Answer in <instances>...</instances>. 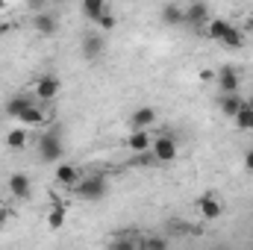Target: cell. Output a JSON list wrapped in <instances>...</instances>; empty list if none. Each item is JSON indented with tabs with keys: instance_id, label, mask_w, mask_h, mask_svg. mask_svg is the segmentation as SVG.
<instances>
[{
	"instance_id": "cell-22",
	"label": "cell",
	"mask_w": 253,
	"mask_h": 250,
	"mask_svg": "<svg viewBox=\"0 0 253 250\" xmlns=\"http://www.w3.org/2000/svg\"><path fill=\"white\" fill-rule=\"evenodd\" d=\"M47 227H50V230H62L65 227V206L62 203H56V206L50 209V215H47Z\"/></svg>"
},
{
	"instance_id": "cell-17",
	"label": "cell",
	"mask_w": 253,
	"mask_h": 250,
	"mask_svg": "<svg viewBox=\"0 0 253 250\" xmlns=\"http://www.w3.org/2000/svg\"><path fill=\"white\" fill-rule=\"evenodd\" d=\"M18 121H21L24 126H42V121H44V112H42V106L30 103V106L18 115Z\"/></svg>"
},
{
	"instance_id": "cell-10",
	"label": "cell",
	"mask_w": 253,
	"mask_h": 250,
	"mask_svg": "<svg viewBox=\"0 0 253 250\" xmlns=\"http://www.w3.org/2000/svg\"><path fill=\"white\" fill-rule=\"evenodd\" d=\"M218 91L221 94H230V91H239V85H242V80H239V71L236 68H230V65H224L221 71H218Z\"/></svg>"
},
{
	"instance_id": "cell-26",
	"label": "cell",
	"mask_w": 253,
	"mask_h": 250,
	"mask_svg": "<svg viewBox=\"0 0 253 250\" xmlns=\"http://www.w3.org/2000/svg\"><path fill=\"white\" fill-rule=\"evenodd\" d=\"M245 168L253 174V150H248V153H245Z\"/></svg>"
},
{
	"instance_id": "cell-2",
	"label": "cell",
	"mask_w": 253,
	"mask_h": 250,
	"mask_svg": "<svg viewBox=\"0 0 253 250\" xmlns=\"http://www.w3.org/2000/svg\"><path fill=\"white\" fill-rule=\"evenodd\" d=\"M62 153H65V147H62L59 132H56V129L42 132V138H39V156H42V162L53 165V162H59V159H62Z\"/></svg>"
},
{
	"instance_id": "cell-8",
	"label": "cell",
	"mask_w": 253,
	"mask_h": 250,
	"mask_svg": "<svg viewBox=\"0 0 253 250\" xmlns=\"http://www.w3.org/2000/svg\"><path fill=\"white\" fill-rule=\"evenodd\" d=\"M33 30L39 33V36H56V30H59V18L56 15H50L47 9L44 12H33Z\"/></svg>"
},
{
	"instance_id": "cell-5",
	"label": "cell",
	"mask_w": 253,
	"mask_h": 250,
	"mask_svg": "<svg viewBox=\"0 0 253 250\" xmlns=\"http://www.w3.org/2000/svg\"><path fill=\"white\" fill-rule=\"evenodd\" d=\"M194 206H197V212H200V218H203V221H218V218L224 215V200H221L215 191L200 194V197L194 200Z\"/></svg>"
},
{
	"instance_id": "cell-20",
	"label": "cell",
	"mask_w": 253,
	"mask_h": 250,
	"mask_svg": "<svg viewBox=\"0 0 253 250\" xmlns=\"http://www.w3.org/2000/svg\"><path fill=\"white\" fill-rule=\"evenodd\" d=\"M30 103H33V100H30L27 94H15V97H9V100H6V115H9V118H18Z\"/></svg>"
},
{
	"instance_id": "cell-11",
	"label": "cell",
	"mask_w": 253,
	"mask_h": 250,
	"mask_svg": "<svg viewBox=\"0 0 253 250\" xmlns=\"http://www.w3.org/2000/svg\"><path fill=\"white\" fill-rule=\"evenodd\" d=\"M153 124H156V109H150V106L132 109V115H129V126L132 129H150Z\"/></svg>"
},
{
	"instance_id": "cell-7",
	"label": "cell",
	"mask_w": 253,
	"mask_h": 250,
	"mask_svg": "<svg viewBox=\"0 0 253 250\" xmlns=\"http://www.w3.org/2000/svg\"><path fill=\"white\" fill-rule=\"evenodd\" d=\"M80 47H83V56H85L88 62H94V59L103 56V50H106V33H85Z\"/></svg>"
},
{
	"instance_id": "cell-18",
	"label": "cell",
	"mask_w": 253,
	"mask_h": 250,
	"mask_svg": "<svg viewBox=\"0 0 253 250\" xmlns=\"http://www.w3.org/2000/svg\"><path fill=\"white\" fill-rule=\"evenodd\" d=\"M80 6H83V15H85L88 21H97V18H100L103 12H109L106 0H83Z\"/></svg>"
},
{
	"instance_id": "cell-31",
	"label": "cell",
	"mask_w": 253,
	"mask_h": 250,
	"mask_svg": "<svg viewBox=\"0 0 253 250\" xmlns=\"http://www.w3.org/2000/svg\"><path fill=\"white\" fill-rule=\"evenodd\" d=\"M251 103H253V100H251Z\"/></svg>"
},
{
	"instance_id": "cell-19",
	"label": "cell",
	"mask_w": 253,
	"mask_h": 250,
	"mask_svg": "<svg viewBox=\"0 0 253 250\" xmlns=\"http://www.w3.org/2000/svg\"><path fill=\"white\" fill-rule=\"evenodd\" d=\"M162 21L168 24V27H180V24H186V12L180 9V6H162Z\"/></svg>"
},
{
	"instance_id": "cell-12",
	"label": "cell",
	"mask_w": 253,
	"mask_h": 250,
	"mask_svg": "<svg viewBox=\"0 0 253 250\" xmlns=\"http://www.w3.org/2000/svg\"><path fill=\"white\" fill-rule=\"evenodd\" d=\"M150 129H132L129 135H126V147L132 150V153H150Z\"/></svg>"
},
{
	"instance_id": "cell-30",
	"label": "cell",
	"mask_w": 253,
	"mask_h": 250,
	"mask_svg": "<svg viewBox=\"0 0 253 250\" xmlns=\"http://www.w3.org/2000/svg\"><path fill=\"white\" fill-rule=\"evenodd\" d=\"M50 3H56V6H62V3H65V0H50Z\"/></svg>"
},
{
	"instance_id": "cell-14",
	"label": "cell",
	"mask_w": 253,
	"mask_h": 250,
	"mask_svg": "<svg viewBox=\"0 0 253 250\" xmlns=\"http://www.w3.org/2000/svg\"><path fill=\"white\" fill-rule=\"evenodd\" d=\"M242 103H245V100H242L239 91H230V94H221V97H218V106H221V112H224L227 118H236V112L242 109Z\"/></svg>"
},
{
	"instance_id": "cell-15",
	"label": "cell",
	"mask_w": 253,
	"mask_h": 250,
	"mask_svg": "<svg viewBox=\"0 0 253 250\" xmlns=\"http://www.w3.org/2000/svg\"><path fill=\"white\" fill-rule=\"evenodd\" d=\"M27 141H30V126L21 124L6 132V147L9 150H21V147H27Z\"/></svg>"
},
{
	"instance_id": "cell-23",
	"label": "cell",
	"mask_w": 253,
	"mask_h": 250,
	"mask_svg": "<svg viewBox=\"0 0 253 250\" xmlns=\"http://www.w3.org/2000/svg\"><path fill=\"white\" fill-rule=\"evenodd\" d=\"M97 27H100V33H112L115 30V15H109V12H103L97 21H94Z\"/></svg>"
},
{
	"instance_id": "cell-4",
	"label": "cell",
	"mask_w": 253,
	"mask_h": 250,
	"mask_svg": "<svg viewBox=\"0 0 253 250\" xmlns=\"http://www.w3.org/2000/svg\"><path fill=\"white\" fill-rule=\"evenodd\" d=\"M150 156H153L156 162H174V159L180 156L177 138H174V135H168V132L156 135V138L150 141Z\"/></svg>"
},
{
	"instance_id": "cell-6",
	"label": "cell",
	"mask_w": 253,
	"mask_h": 250,
	"mask_svg": "<svg viewBox=\"0 0 253 250\" xmlns=\"http://www.w3.org/2000/svg\"><path fill=\"white\" fill-rule=\"evenodd\" d=\"M33 88H36V97L39 100H56L59 91H62V83H59L56 74H44V77H39L33 83Z\"/></svg>"
},
{
	"instance_id": "cell-21",
	"label": "cell",
	"mask_w": 253,
	"mask_h": 250,
	"mask_svg": "<svg viewBox=\"0 0 253 250\" xmlns=\"http://www.w3.org/2000/svg\"><path fill=\"white\" fill-rule=\"evenodd\" d=\"M233 121L242 126V129H253V103H251V100H245V103H242V109L236 112V118H233Z\"/></svg>"
},
{
	"instance_id": "cell-1",
	"label": "cell",
	"mask_w": 253,
	"mask_h": 250,
	"mask_svg": "<svg viewBox=\"0 0 253 250\" xmlns=\"http://www.w3.org/2000/svg\"><path fill=\"white\" fill-rule=\"evenodd\" d=\"M206 33H209L212 42H218V44H224V47H233V50L245 47V33H242L236 24L224 21V18H209Z\"/></svg>"
},
{
	"instance_id": "cell-27",
	"label": "cell",
	"mask_w": 253,
	"mask_h": 250,
	"mask_svg": "<svg viewBox=\"0 0 253 250\" xmlns=\"http://www.w3.org/2000/svg\"><path fill=\"white\" fill-rule=\"evenodd\" d=\"M9 218H12V212H6V209H3V212H0V227H6V224H9Z\"/></svg>"
},
{
	"instance_id": "cell-24",
	"label": "cell",
	"mask_w": 253,
	"mask_h": 250,
	"mask_svg": "<svg viewBox=\"0 0 253 250\" xmlns=\"http://www.w3.org/2000/svg\"><path fill=\"white\" fill-rule=\"evenodd\" d=\"M141 248L162 250V248H168V239H156V236H147V239H141Z\"/></svg>"
},
{
	"instance_id": "cell-9",
	"label": "cell",
	"mask_w": 253,
	"mask_h": 250,
	"mask_svg": "<svg viewBox=\"0 0 253 250\" xmlns=\"http://www.w3.org/2000/svg\"><path fill=\"white\" fill-rule=\"evenodd\" d=\"M6 186H9V194L15 200H27L33 194V180L27 174H9V183Z\"/></svg>"
},
{
	"instance_id": "cell-25",
	"label": "cell",
	"mask_w": 253,
	"mask_h": 250,
	"mask_svg": "<svg viewBox=\"0 0 253 250\" xmlns=\"http://www.w3.org/2000/svg\"><path fill=\"white\" fill-rule=\"evenodd\" d=\"M27 6H30L33 12H44V6H47V0H27Z\"/></svg>"
},
{
	"instance_id": "cell-3",
	"label": "cell",
	"mask_w": 253,
	"mask_h": 250,
	"mask_svg": "<svg viewBox=\"0 0 253 250\" xmlns=\"http://www.w3.org/2000/svg\"><path fill=\"white\" fill-rule=\"evenodd\" d=\"M77 197L80 200H103V194L109 191L106 186V177L103 174H94V177H80V183H77Z\"/></svg>"
},
{
	"instance_id": "cell-16",
	"label": "cell",
	"mask_w": 253,
	"mask_h": 250,
	"mask_svg": "<svg viewBox=\"0 0 253 250\" xmlns=\"http://www.w3.org/2000/svg\"><path fill=\"white\" fill-rule=\"evenodd\" d=\"M56 183L59 186H77L80 183V171L74 168V165H68V162H62V165H56Z\"/></svg>"
},
{
	"instance_id": "cell-28",
	"label": "cell",
	"mask_w": 253,
	"mask_h": 250,
	"mask_svg": "<svg viewBox=\"0 0 253 250\" xmlns=\"http://www.w3.org/2000/svg\"><path fill=\"white\" fill-rule=\"evenodd\" d=\"M9 6V0H0V9H6Z\"/></svg>"
},
{
	"instance_id": "cell-29",
	"label": "cell",
	"mask_w": 253,
	"mask_h": 250,
	"mask_svg": "<svg viewBox=\"0 0 253 250\" xmlns=\"http://www.w3.org/2000/svg\"><path fill=\"white\" fill-rule=\"evenodd\" d=\"M248 30H251V33H253V15H251V21H248Z\"/></svg>"
},
{
	"instance_id": "cell-13",
	"label": "cell",
	"mask_w": 253,
	"mask_h": 250,
	"mask_svg": "<svg viewBox=\"0 0 253 250\" xmlns=\"http://www.w3.org/2000/svg\"><path fill=\"white\" fill-rule=\"evenodd\" d=\"M183 12H186V24H191V27L209 24V6H206L203 0H194L189 9H183Z\"/></svg>"
}]
</instances>
